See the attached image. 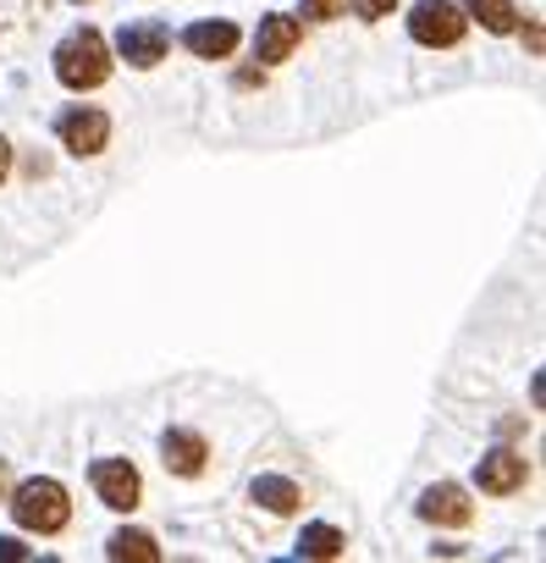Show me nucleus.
Masks as SVG:
<instances>
[{
	"label": "nucleus",
	"instance_id": "f257e3e1",
	"mask_svg": "<svg viewBox=\"0 0 546 563\" xmlns=\"http://www.w3.org/2000/svg\"><path fill=\"white\" fill-rule=\"evenodd\" d=\"M51 62H56L62 89H73V95H89V89H100V84L111 78V45H105L100 29H73V34L56 45Z\"/></svg>",
	"mask_w": 546,
	"mask_h": 563
},
{
	"label": "nucleus",
	"instance_id": "f03ea898",
	"mask_svg": "<svg viewBox=\"0 0 546 563\" xmlns=\"http://www.w3.org/2000/svg\"><path fill=\"white\" fill-rule=\"evenodd\" d=\"M12 519H18L23 530H34V536H62V530L73 525V497H67L62 481L34 475V481H23V486L12 492Z\"/></svg>",
	"mask_w": 546,
	"mask_h": 563
},
{
	"label": "nucleus",
	"instance_id": "7ed1b4c3",
	"mask_svg": "<svg viewBox=\"0 0 546 563\" xmlns=\"http://www.w3.org/2000/svg\"><path fill=\"white\" fill-rule=\"evenodd\" d=\"M464 34H469V18H464L458 7H447V0H420V7L409 12V40H414V45L453 51Z\"/></svg>",
	"mask_w": 546,
	"mask_h": 563
},
{
	"label": "nucleus",
	"instance_id": "20e7f679",
	"mask_svg": "<svg viewBox=\"0 0 546 563\" xmlns=\"http://www.w3.org/2000/svg\"><path fill=\"white\" fill-rule=\"evenodd\" d=\"M56 139H62V150H73V155H100V150L111 144V117H105L100 106H67V111L56 117Z\"/></svg>",
	"mask_w": 546,
	"mask_h": 563
},
{
	"label": "nucleus",
	"instance_id": "39448f33",
	"mask_svg": "<svg viewBox=\"0 0 546 563\" xmlns=\"http://www.w3.org/2000/svg\"><path fill=\"white\" fill-rule=\"evenodd\" d=\"M89 481H94L100 503L116 508V514H133V508L144 503V481H138V470H133L127 459H94Z\"/></svg>",
	"mask_w": 546,
	"mask_h": 563
},
{
	"label": "nucleus",
	"instance_id": "423d86ee",
	"mask_svg": "<svg viewBox=\"0 0 546 563\" xmlns=\"http://www.w3.org/2000/svg\"><path fill=\"white\" fill-rule=\"evenodd\" d=\"M166 51H171V34L155 23V18H138V23H122L116 29V56L127 62V67H160L166 62Z\"/></svg>",
	"mask_w": 546,
	"mask_h": 563
},
{
	"label": "nucleus",
	"instance_id": "0eeeda50",
	"mask_svg": "<svg viewBox=\"0 0 546 563\" xmlns=\"http://www.w3.org/2000/svg\"><path fill=\"white\" fill-rule=\"evenodd\" d=\"M524 481H530V464H524V453H513V448H491V453L475 459V486H480L486 497H513Z\"/></svg>",
	"mask_w": 546,
	"mask_h": 563
},
{
	"label": "nucleus",
	"instance_id": "6e6552de",
	"mask_svg": "<svg viewBox=\"0 0 546 563\" xmlns=\"http://www.w3.org/2000/svg\"><path fill=\"white\" fill-rule=\"evenodd\" d=\"M299 45H304V23H299V18H288V12H270V18H259V34H254V62H265V67H282Z\"/></svg>",
	"mask_w": 546,
	"mask_h": 563
},
{
	"label": "nucleus",
	"instance_id": "1a4fd4ad",
	"mask_svg": "<svg viewBox=\"0 0 546 563\" xmlns=\"http://www.w3.org/2000/svg\"><path fill=\"white\" fill-rule=\"evenodd\" d=\"M237 23H226V18H204V23H188L182 29V45H188V56H199V62H226L232 51H237Z\"/></svg>",
	"mask_w": 546,
	"mask_h": 563
},
{
	"label": "nucleus",
	"instance_id": "9d476101",
	"mask_svg": "<svg viewBox=\"0 0 546 563\" xmlns=\"http://www.w3.org/2000/svg\"><path fill=\"white\" fill-rule=\"evenodd\" d=\"M420 519L425 525H469L475 519V503H469V492L464 486H453V481H436V486H425V497H420Z\"/></svg>",
	"mask_w": 546,
	"mask_h": 563
},
{
	"label": "nucleus",
	"instance_id": "9b49d317",
	"mask_svg": "<svg viewBox=\"0 0 546 563\" xmlns=\"http://www.w3.org/2000/svg\"><path fill=\"white\" fill-rule=\"evenodd\" d=\"M160 459H166V470H171V475L193 481V475H204V459H210V448H204V437H199V431H188V426H171V431L160 437Z\"/></svg>",
	"mask_w": 546,
	"mask_h": 563
},
{
	"label": "nucleus",
	"instance_id": "f8f14e48",
	"mask_svg": "<svg viewBox=\"0 0 546 563\" xmlns=\"http://www.w3.org/2000/svg\"><path fill=\"white\" fill-rule=\"evenodd\" d=\"M248 497H254L259 508H270V514H293V508L304 503V492H299L288 475H254Z\"/></svg>",
	"mask_w": 546,
	"mask_h": 563
},
{
	"label": "nucleus",
	"instance_id": "ddd939ff",
	"mask_svg": "<svg viewBox=\"0 0 546 563\" xmlns=\"http://www.w3.org/2000/svg\"><path fill=\"white\" fill-rule=\"evenodd\" d=\"M105 558H116V563H160V547L144 530H116L105 541Z\"/></svg>",
	"mask_w": 546,
	"mask_h": 563
},
{
	"label": "nucleus",
	"instance_id": "4468645a",
	"mask_svg": "<svg viewBox=\"0 0 546 563\" xmlns=\"http://www.w3.org/2000/svg\"><path fill=\"white\" fill-rule=\"evenodd\" d=\"M464 7H469V18L486 34H513L519 29V7H513V0H464Z\"/></svg>",
	"mask_w": 546,
	"mask_h": 563
},
{
	"label": "nucleus",
	"instance_id": "2eb2a0df",
	"mask_svg": "<svg viewBox=\"0 0 546 563\" xmlns=\"http://www.w3.org/2000/svg\"><path fill=\"white\" fill-rule=\"evenodd\" d=\"M343 547H348V536H343L337 525H310V530L299 536V552H304V558H343Z\"/></svg>",
	"mask_w": 546,
	"mask_h": 563
},
{
	"label": "nucleus",
	"instance_id": "dca6fc26",
	"mask_svg": "<svg viewBox=\"0 0 546 563\" xmlns=\"http://www.w3.org/2000/svg\"><path fill=\"white\" fill-rule=\"evenodd\" d=\"M299 12L310 23H337V18H348V0H299Z\"/></svg>",
	"mask_w": 546,
	"mask_h": 563
},
{
	"label": "nucleus",
	"instance_id": "f3484780",
	"mask_svg": "<svg viewBox=\"0 0 546 563\" xmlns=\"http://www.w3.org/2000/svg\"><path fill=\"white\" fill-rule=\"evenodd\" d=\"M354 12H359L365 23H381V18L398 12V0H354Z\"/></svg>",
	"mask_w": 546,
	"mask_h": 563
},
{
	"label": "nucleus",
	"instance_id": "a211bd4d",
	"mask_svg": "<svg viewBox=\"0 0 546 563\" xmlns=\"http://www.w3.org/2000/svg\"><path fill=\"white\" fill-rule=\"evenodd\" d=\"M23 558H34L23 541H12V536H0V563H23Z\"/></svg>",
	"mask_w": 546,
	"mask_h": 563
},
{
	"label": "nucleus",
	"instance_id": "6ab92c4d",
	"mask_svg": "<svg viewBox=\"0 0 546 563\" xmlns=\"http://www.w3.org/2000/svg\"><path fill=\"white\" fill-rule=\"evenodd\" d=\"M524 45H530V56H541V23L535 18L524 23Z\"/></svg>",
	"mask_w": 546,
	"mask_h": 563
},
{
	"label": "nucleus",
	"instance_id": "aec40b11",
	"mask_svg": "<svg viewBox=\"0 0 546 563\" xmlns=\"http://www.w3.org/2000/svg\"><path fill=\"white\" fill-rule=\"evenodd\" d=\"M259 84H265V67H259V73H254V67L237 73V89H259Z\"/></svg>",
	"mask_w": 546,
	"mask_h": 563
},
{
	"label": "nucleus",
	"instance_id": "412c9836",
	"mask_svg": "<svg viewBox=\"0 0 546 563\" xmlns=\"http://www.w3.org/2000/svg\"><path fill=\"white\" fill-rule=\"evenodd\" d=\"M12 177V139H0V183Z\"/></svg>",
	"mask_w": 546,
	"mask_h": 563
},
{
	"label": "nucleus",
	"instance_id": "4be33fe9",
	"mask_svg": "<svg viewBox=\"0 0 546 563\" xmlns=\"http://www.w3.org/2000/svg\"><path fill=\"white\" fill-rule=\"evenodd\" d=\"M7 481H12V464H7V459H0V492H7Z\"/></svg>",
	"mask_w": 546,
	"mask_h": 563
},
{
	"label": "nucleus",
	"instance_id": "5701e85b",
	"mask_svg": "<svg viewBox=\"0 0 546 563\" xmlns=\"http://www.w3.org/2000/svg\"><path fill=\"white\" fill-rule=\"evenodd\" d=\"M78 7H83V0H78Z\"/></svg>",
	"mask_w": 546,
	"mask_h": 563
}]
</instances>
